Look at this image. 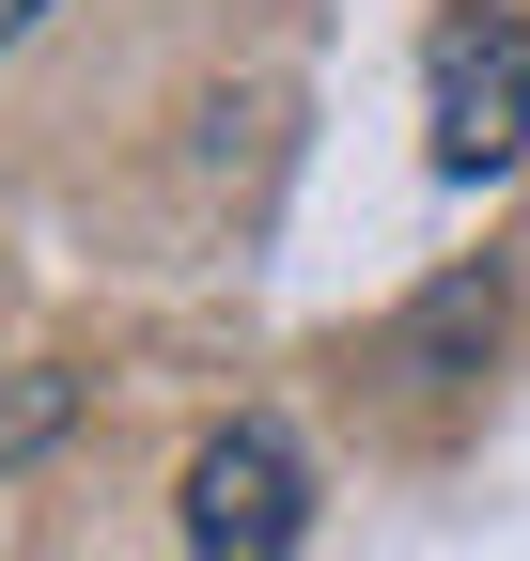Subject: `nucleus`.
<instances>
[{"label": "nucleus", "mask_w": 530, "mask_h": 561, "mask_svg": "<svg viewBox=\"0 0 530 561\" xmlns=\"http://www.w3.org/2000/svg\"><path fill=\"white\" fill-rule=\"evenodd\" d=\"M422 140H437V172H515L530 157V16L515 0L437 16V47H422Z\"/></svg>", "instance_id": "nucleus-1"}, {"label": "nucleus", "mask_w": 530, "mask_h": 561, "mask_svg": "<svg viewBox=\"0 0 530 561\" xmlns=\"http://www.w3.org/2000/svg\"><path fill=\"white\" fill-rule=\"evenodd\" d=\"M187 561H297L312 530V453L281 437V421H219L204 453H187Z\"/></svg>", "instance_id": "nucleus-2"}, {"label": "nucleus", "mask_w": 530, "mask_h": 561, "mask_svg": "<svg viewBox=\"0 0 530 561\" xmlns=\"http://www.w3.org/2000/svg\"><path fill=\"white\" fill-rule=\"evenodd\" d=\"M484 343H499V265H452L437 297H422L406 328H390V375H422V390H452V375L484 359Z\"/></svg>", "instance_id": "nucleus-3"}, {"label": "nucleus", "mask_w": 530, "mask_h": 561, "mask_svg": "<svg viewBox=\"0 0 530 561\" xmlns=\"http://www.w3.org/2000/svg\"><path fill=\"white\" fill-rule=\"evenodd\" d=\"M32 32H47V0H0V47H32Z\"/></svg>", "instance_id": "nucleus-4"}]
</instances>
